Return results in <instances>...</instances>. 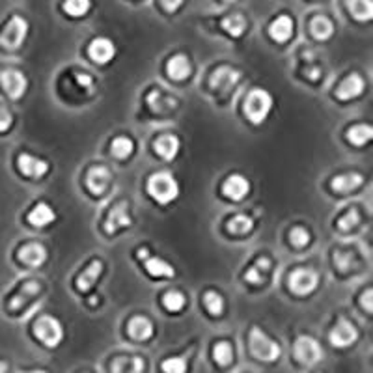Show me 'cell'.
<instances>
[{
    "label": "cell",
    "instance_id": "cell-1",
    "mask_svg": "<svg viewBox=\"0 0 373 373\" xmlns=\"http://www.w3.org/2000/svg\"><path fill=\"white\" fill-rule=\"evenodd\" d=\"M148 193L159 204H170L179 196V185L170 172H157L148 179Z\"/></svg>",
    "mask_w": 373,
    "mask_h": 373
},
{
    "label": "cell",
    "instance_id": "cell-2",
    "mask_svg": "<svg viewBox=\"0 0 373 373\" xmlns=\"http://www.w3.org/2000/svg\"><path fill=\"white\" fill-rule=\"evenodd\" d=\"M272 108V96L267 90H261V88H256L252 90L248 96H246L245 101V114L246 118L251 120L252 123L260 125L267 120L269 113Z\"/></svg>",
    "mask_w": 373,
    "mask_h": 373
},
{
    "label": "cell",
    "instance_id": "cell-3",
    "mask_svg": "<svg viewBox=\"0 0 373 373\" xmlns=\"http://www.w3.org/2000/svg\"><path fill=\"white\" fill-rule=\"evenodd\" d=\"M248 343H251V351L256 358L265 360V362H272L280 357V345L267 336L261 328L254 327L248 336Z\"/></svg>",
    "mask_w": 373,
    "mask_h": 373
},
{
    "label": "cell",
    "instance_id": "cell-4",
    "mask_svg": "<svg viewBox=\"0 0 373 373\" xmlns=\"http://www.w3.org/2000/svg\"><path fill=\"white\" fill-rule=\"evenodd\" d=\"M34 334L38 340L45 343L47 348H57L64 338V328L57 317L41 316L34 325Z\"/></svg>",
    "mask_w": 373,
    "mask_h": 373
},
{
    "label": "cell",
    "instance_id": "cell-5",
    "mask_svg": "<svg viewBox=\"0 0 373 373\" xmlns=\"http://www.w3.org/2000/svg\"><path fill=\"white\" fill-rule=\"evenodd\" d=\"M26 34H28V23L21 16H13L10 23L6 25L4 32L0 34V43L6 49H19L25 41Z\"/></svg>",
    "mask_w": 373,
    "mask_h": 373
},
{
    "label": "cell",
    "instance_id": "cell-6",
    "mask_svg": "<svg viewBox=\"0 0 373 373\" xmlns=\"http://www.w3.org/2000/svg\"><path fill=\"white\" fill-rule=\"evenodd\" d=\"M293 353L295 358L304 366H314L323 358L321 345L317 340H314L312 336H299L295 342V348H293Z\"/></svg>",
    "mask_w": 373,
    "mask_h": 373
},
{
    "label": "cell",
    "instance_id": "cell-7",
    "mask_svg": "<svg viewBox=\"0 0 373 373\" xmlns=\"http://www.w3.org/2000/svg\"><path fill=\"white\" fill-rule=\"evenodd\" d=\"M319 284V276L312 269H297L289 276V287L295 295H310Z\"/></svg>",
    "mask_w": 373,
    "mask_h": 373
},
{
    "label": "cell",
    "instance_id": "cell-8",
    "mask_svg": "<svg viewBox=\"0 0 373 373\" xmlns=\"http://www.w3.org/2000/svg\"><path fill=\"white\" fill-rule=\"evenodd\" d=\"M328 338H331V343H333L334 348H349L351 343L357 342L358 331L349 319L340 317V319H338V325L331 331Z\"/></svg>",
    "mask_w": 373,
    "mask_h": 373
},
{
    "label": "cell",
    "instance_id": "cell-9",
    "mask_svg": "<svg viewBox=\"0 0 373 373\" xmlns=\"http://www.w3.org/2000/svg\"><path fill=\"white\" fill-rule=\"evenodd\" d=\"M0 84L4 88V92L10 96L11 99L23 98V93L26 92L28 81L21 71L17 69H4L0 71Z\"/></svg>",
    "mask_w": 373,
    "mask_h": 373
},
{
    "label": "cell",
    "instance_id": "cell-10",
    "mask_svg": "<svg viewBox=\"0 0 373 373\" xmlns=\"http://www.w3.org/2000/svg\"><path fill=\"white\" fill-rule=\"evenodd\" d=\"M88 54L96 64H108L116 54V45L108 38H96L88 47Z\"/></svg>",
    "mask_w": 373,
    "mask_h": 373
},
{
    "label": "cell",
    "instance_id": "cell-11",
    "mask_svg": "<svg viewBox=\"0 0 373 373\" xmlns=\"http://www.w3.org/2000/svg\"><path fill=\"white\" fill-rule=\"evenodd\" d=\"M241 79V73L230 66H220L213 75H211V86L219 92H230Z\"/></svg>",
    "mask_w": 373,
    "mask_h": 373
},
{
    "label": "cell",
    "instance_id": "cell-12",
    "mask_svg": "<svg viewBox=\"0 0 373 373\" xmlns=\"http://www.w3.org/2000/svg\"><path fill=\"white\" fill-rule=\"evenodd\" d=\"M129 226H131L129 204L127 202H120V204L114 205L113 211L108 213L105 230H107V234H114V231H118L120 228H129Z\"/></svg>",
    "mask_w": 373,
    "mask_h": 373
},
{
    "label": "cell",
    "instance_id": "cell-13",
    "mask_svg": "<svg viewBox=\"0 0 373 373\" xmlns=\"http://www.w3.org/2000/svg\"><path fill=\"white\" fill-rule=\"evenodd\" d=\"M19 170L26 178L40 179L49 172V163L43 159H38L30 154H23L19 157Z\"/></svg>",
    "mask_w": 373,
    "mask_h": 373
},
{
    "label": "cell",
    "instance_id": "cell-14",
    "mask_svg": "<svg viewBox=\"0 0 373 373\" xmlns=\"http://www.w3.org/2000/svg\"><path fill=\"white\" fill-rule=\"evenodd\" d=\"M222 193H224L228 198L239 202V200H243L251 193V183H248V179H246L245 176L231 174L230 178L226 179L224 185H222Z\"/></svg>",
    "mask_w": 373,
    "mask_h": 373
},
{
    "label": "cell",
    "instance_id": "cell-15",
    "mask_svg": "<svg viewBox=\"0 0 373 373\" xmlns=\"http://www.w3.org/2000/svg\"><path fill=\"white\" fill-rule=\"evenodd\" d=\"M110 179H113V176H110L108 168H105V166H93L86 176V185L93 195L101 196L108 189Z\"/></svg>",
    "mask_w": 373,
    "mask_h": 373
},
{
    "label": "cell",
    "instance_id": "cell-16",
    "mask_svg": "<svg viewBox=\"0 0 373 373\" xmlns=\"http://www.w3.org/2000/svg\"><path fill=\"white\" fill-rule=\"evenodd\" d=\"M364 92V79L358 73H351L349 77H345L342 81V84L338 86L336 96L342 101H349V99L358 98Z\"/></svg>",
    "mask_w": 373,
    "mask_h": 373
},
{
    "label": "cell",
    "instance_id": "cell-17",
    "mask_svg": "<svg viewBox=\"0 0 373 373\" xmlns=\"http://www.w3.org/2000/svg\"><path fill=\"white\" fill-rule=\"evenodd\" d=\"M19 260L28 267H41L47 260V248L41 243H28L19 251Z\"/></svg>",
    "mask_w": 373,
    "mask_h": 373
},
{
    "label": "cell",
    "instance_id": "cell-18",
    "mask_svg": "<svg viewBox=\"0 0 373 373\" xmlns=\"http://www.w3.org/2000/svg\"><path fill=\"white\" fill-rule=\"evenodd\" d=\"M140 258H146V271L151 276H166V278H174L176 271L174 267L170 265L168 261L161 260V258H148V252L138 251Z\"/></svg>",
    "mask_w": 373,
    "mask_h": 373
},
{
    "label": "cell",
    "instance_id": "cell-19",
    "mask_svg": "<svg viewBox=\"0 0 373 373\" xmlns=\"http://www.w3.org/2000/svg\"><path fill=\"white\" fill-rule=\"evenodd\" d=\"M57 219V213L52 210L51 205L47 202H40L38 205H34V210L28 213V222L36 228H43V226L51 224L52 220Z\"/></svg>",
    "mask_w": 373,
    "mask_h": 373
},
{
    "label": "cell",
    "instance_id": "cell-20",
    "mask_svg": "<svg viewBox=\"0 0 373 373\" xmlns=\"http://www.w3.org/2000/svg\"><path fill=\"white\" fill-rule=\"evenodd\" d=\"M293 34V21L289 16H280L278 19H275L269 26V36L278 43H284L292 38Z\"/></svg>",
    "mask_w": 373,
    "mask_h": 373
},
{
    "label": "cell",
    "instance_id": "cell-21",
    "mask_svg": "<svg viewBox=\"0 0 373 373\" xmlns=\"http://www.w3.org/2000/svg\"><path fill=\"white\" fill-rule=\"evenodd\" d=\"M129 334H131V338L138 340V342H146V340L154 336V323L149 321L148 317H133L129 321Z\"/></svg>",
    "mask_w": 373,
    "mask_h": 373
},
{
    "label": "cell",
    "instance_id": "cell-22",
    "mask_svg": "<svg viewBox=\"0 0 373 373\" xmlns=\"http://www.w3.org/2000/svg\"><path fill=\"white\" fill-rule=\"evenodd\" d=\"M103 271V261L101 260H93L90 265L82 271V275L77 278V289L79 292H88L90 287L96 284V280L99 278Z\"/></svg>",
    "mask_w": 373,
    "mask_h": 373
},
{
    "label": "cell",
    "instance_id": "cell-23",
    "mask_svg": "<svg viewBox=\"0 0 373 373\" xmlns=\"http://www.w3.org/2000/svg\"><path fill=\"white\" fill-rule=\"evenodd\" d=\"M362 183V174H358V172H348V174L336 176V178L333 179V189L336 190V193H351V190H357Z\"/></svg>",
    "mask_w": 373,
    "mask_h": 373
},
{
    "label": "cell",
    "instance_id": "cell-24",
    "mask_svg": "<svg viewBox=\"0 0 373 373\" xmlns=\"http://www.w3.org/2000/svg\"><path fill=\"white\" fill-rule=\"evenodd\" d=\"M155 149H157V154L161 157L166 159V161H172L179 151V138L174 137V134H163V137L157 138Z\"/></svg>",
    "mask_w": 373,
    "mask_h": 373
},
{
    "label": "cell",
    "instance_id": "cell-25",
    "mask_svg": "<svg viewBox=\"0 0 373 373\" xmlns=\"http://www.w3.org/2000/svg\"><path fill=\"white\" fill-rule=\"evenodd\" d=\"M166 69H168L170 77L176 79V81H183V79H187L190 75L189 58L185 57V54H176V57L170 58Z\"/></svg>",
    "mask_w": 373,
    "mask_h": 373
},
{
    "label": "cell",
    "instance_id": "cell-26",
    "mask_svg": "<svg viewBox=\"0 0 373 373\" xmlns=\"http://www.w3.org/2000/svg\"><path fill=\"white\" fill-rule=\"evenodd\" d=\"M148 105L154 113L164 114L170 113L172 108H176V99L170 98V96H164L161 90H154V92L148 96Z\"/></svg>",
    "mask_w": 373,
    "mask_h": 373
},
{
    "label": "cell",
    "instance_id": "cell-27",
    "mask_svg": "<svg viewBox=\"0 0 373 373\" xmlns=\"http://www.w3.org/2000/svg\"><path fill=\"white\" fill-rule=\"evenodd\" d=\"M310 32H312V36L316 38V40L325 41L334 34V26L328 17L317 16L314 17L312 23H310Z\"/></svg>",
    "mask_w": 373,
    "mask_h": 373
},
{
    "label": "cell",
    "instance_id": "cell-28",
    "mask_svg": "<svg viewBox=\"0 0 373 373\" xmlns=\"http://www.w3.org/2000/svg\"><path fill=\"white\" fill-rule=\"evenodd\" d=\"M348 8L357 21H369L373 17L372 0H348Z\"/></svg>",
    "mask_w": 373,
    "mask_h": 373
},
{
    "label": "cell",
    "instance_id": "cell-29",
    "mask_svg": "<svg viewBox=\"0 0 373 373\" xmlns=\"http://www.w3.org/2000/svg\"><path fill=\"white\" fill-rule=\"evenodd\" d=\"M142 369L144 362L140 357H120L113 364V372L116 373H137Z\"/></svg>",
    "mask_w": 373,
    "mask_h": 373
},
{
    "label": "cell",
    "instance_id": "cell-30",
    "mask_svg": "<svg viewBox=\"0 0 373 373\" xmlns=\"http://www.w3.org/2000/svg\"><path fill=\"white\" fill-rule=\"evenodd\" d=\"M373 137V129L372 125H364V123H358L348 131L349 142L355 144V146H364L366 142H369Z\"/></svg>",
    "mask_w": 373,
    "mask_h": 373
},
{
    "label": "cell",
    "instance_id": "cell-31",
    "mask_svg": "<svg viewBox=\"0 0 373 373\" xmlns=\"http://www.w3.org/2000/svg\"><path fill=\"white\" fill-rule=\"evenodd\" d=\"M222 26L224 30L234 38L243 36V32L246 30V19L241 13H234V16H228L222 21Z\"/></svg>",
    "mask_w": 373,
    "mask_h": 373
},
{
    "label": "cell",
    "instance_id": "cell-32",
    "mask_svg": "<svg viewBox=\"0 0 373 373\" xmlns=\"http://www.w3.org/2000/svg\"><path fill=\"white\" fill-rule=\"evenodd\" d=\"M254 228V220L246 215H236L228 222V231L234 236H245Z\"/></svg>",
    "mask_w": 373,
    "mask_h": 373
},
{
    "label": "cell",
    "instance_id": "cell-33",
    "mask_svg": "<svg viewBox=\"0 0 373 373\" xmlns=\"http://www.w3.org/2000/svg\"><path fill=\"white\" fill-rule=\"evenodd\" d=\"M134 144L129 137H118L113 140V154L118 159H127L133 154Z\"/></svg>",
    "mask_w": 373,
    "mask_h": 373
},
{
    "label": "cell",
    "instance_id": "cell-34",
    "mask_svg": "<svg viewBox=\"0 0 373 373\" xmlns=\"http://www.w3.org/2000/svg\"><path fill=\"white\" fill-rule=\"evenodd\" d=\"M185 302H187V299H185L183 293L179 292H168L163 297V304L168 312H181L185 308Z\"/></svg>",
    "mask_w": 373,
    "mask_h": 373
},
{
    "label": "cell",
    "instance_id": "cell-35",
    "mask_svg": "<svg viewBox=\"0 0 373 373\" xmlns=\"http://www.w3.org/2000/svg\"><path fill=\"white\" fill-rule=\"evenodd\" d=\"M90 6H92L90 0H66V2H64V10L71 17H82L86 16Z\"/></svg>",
    "mask_w": 373,
    "mask_h": 373
},
{
    "label": "cell",
    "instance_id": "cell-36",
    "mask_svg": "<svg viewBox=\"0 0 373 373\" xmlns=\"http://www.w3.org/2000/svg\"><path fill=\"white\" fill-rule=\"evenodd\" d=\"M204 302H205V306H207V310H210L213 316H220L222 310H224V301H222V297H220L217 292L205 293Z\"/></svg>",
    "mask_w": 373,
    "mask_h": 373
},
{
    "label": "cell",
    "instance_id": "cell-37",
    "mask_svg": "<svg viewBox=\"0 0 373 373\" xmlns=\"http://www.w3.org/2000/svg\"><path fill=\"white\" fill-rule=\"evenodd\" d=\"M213 357H215V360L219 364L228 366V364L231 362V358H234V349H231V345L228 342H220L217 343L215 351H213Z\"/></svg>",
    "mask_w": 373,
    "mask_h": 373
},
{
    "label": "cell",
    "instance_id": "cell-38",
    "mask_svg": "<svg viewBox=\"0 0 373 373\" xmlns=\"http://www.w3.org/2000/svg\"><path fill=\"white\" fill-rule=\"evenodd\" d=\"M289 239H292V243L297 248H302V246H306L308 243H310V234H308L306 228L295 226V228L289 231Z\"/></svg>",
    "mask_w": 373,
    "mask_h": 373
},
{
    "label": "cell",
    "instance_id": "cell-39",
    "mask_svg": "<svg viewBox=\"0 0 373 373\" xmlns=\"http://www.w3.org/2000/svg\"><path fill=\"white\" fill-rule=\"evenodd\" d=\"M358 220H360L358 211L355 210V207H351V210H349L345 215L340 217V220H338V228H340V230H343V231H348L358 224Z\"/></svg>",
    "mask_w": 373,
    "mask_h": 373
},
{
    "label": "cell",
    "instance_id": "cell-40",
    "mask_svg": "<svg viewBox=\"0 0 373 373\" xmlns=\"http://www.w3.org/2000/svg\"><path fill=\"white\" fill-rule=\"evenodd\" d=\"M163 369L168 373H183L187 369V360L183 357L168 358L163 362Z\"/></svg>",
    "mask_w": 373,
    "mask_h": 373
},
{
    "label": "cell",
    "instance_id": "cell-41",
    "mask_svg": "<svg viewBox=\"0 0 373 373\" xmlns=\"http://www.w3.org/2000/svg\"><path fill=\"white\" fill-rule=\"evenodd\" d=\"M11 122H13V118H11L10 110L6 107H0V133L8 131L11 127Z\"/></svg>",
    "mask_w": 373,
    "mask_h": 373
},
{
    "label": "cell",
    "instance_id": "cell-42",
    "mask_svg": "<svg viewBox=\"0 0 373 373\" xmlns=\"http://www.w3.org/2000/svg\"><path fill=\"white\" fill-rule=\"evenodd\" d=\"M77 82H79V86L82 88H86L88 92H92V88H93V79L88 75V73H79L77 75Z\"/></svg>",
    "mask_w": 373,
    "mask_h": 373
},
{
    "label": "cell",
    "instance_id": "cell-43",
    "mask_svg": "<svg viewBox=\"0 0 373 373\" xmlns=\"http://www.w3.org/2000/svg\"><path fill=\"white\" fill-rule=\"evenodd\" d=\"M245 280L251 282V284H261V275H260V269L258 267H252V269H248L245 275Z\"/></svg>",
    "mask_w": 373,
    "mask_h": 373
},
{
    "label": "cell",
    "instance_id": "cell-44",
    "mask_svg": "<svg viewBox=\"0 0 373 373\" xmlns=\"http://www.w3.org/2000/svg\"><path fill=\"white\" fill-rule=\"evenodd\" d=\"M161 4L166 11H176L179 6L183 4V0H161Z\"/></svg>",
    "mask_w": 373,
    "mask_h": 373
},
{
    "label": "cell",
    "instance_id": "cell-45",
    "mask_svg": "<svg viewBox=\"0 0 373 373\" xmlns=\"http://www.w3.org/2000/svg\"><path fill=\"white\" fill-rule=\"evenodd\" d=\"M372 297H373V289H368V292L362 295V306L368 310V312H373V304H372Z\"/></svg>",
    "mask_w": 373,
    "mask_h": 373
},
{
    "label": "cell",
    "instance_id": "cell-46",
    "mask_svg": "<svg viewBox=\"0 0 373 373\" xmlns=\"http://www.w3.org/2000/svg\"><path fill=\"white\" fill-rule=\"evenodd\" d=\"M256 267L261 269V271H267V269H271V260H269V258H260L258 263H256Z\"/></svg>",
    "mask_w": 373,
    "mask_h": 373
},
{
    "label": "cell",
    "instance_id": "cell-47",
    "mask_svg": "<svg viewBox=\"0 0 373 373\" xmlns=\"http://www.w3.org/2000/svg\"><path fill=\"white\" fill-rule=\"evenodd\" d=\"M6 369H8V366H6L4 362H0V373H2V372H6Z\"/></svg>",
    "mask_w": 373,
    "mask_h": 373
},
{
    "label": "cell",
    "instance_id": "cell-48",
    "mask_svg": "<svg viewBox=\"0 0 373 373\" xmlns=\"http://www.w3.org/2000/svg\"><path fill=\"white\" fill-rule=\"evenodd\" d=\"M226 2H234V0H226Z\"/></svg>",
    "mask_w": 373,
    "mask_h": 373
}]
</instances>
